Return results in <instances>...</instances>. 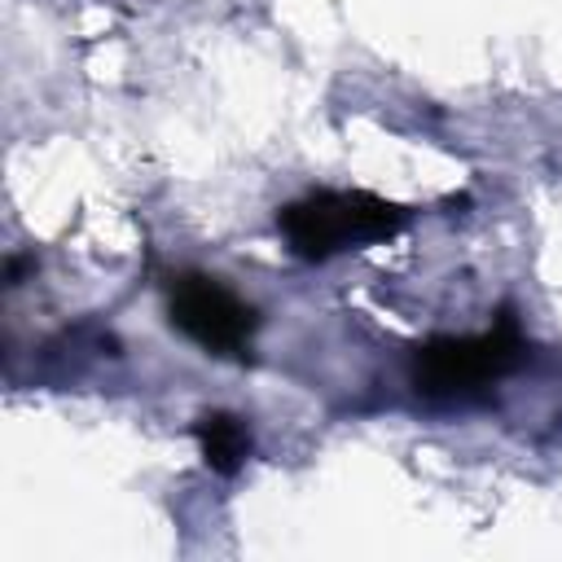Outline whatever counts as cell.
<instances>
[{"label": "cell", "mask_w": 562, "mask_h": 562, "mask_svg": "<svg viewBox=\"0 0 562 562\" xmlns=\"http://www.w3.org/2000/svg\"><path fill=\"white\" fill-rule=\"evenodd\" d=\"M277 224L299 259L321 263L338 250L395 237L408 224V211L400 202H386L364 189H325V193H307V198L281 206Z\"/></svg>", "instance_id": "1"}, {"label": "cell", "mask_w": 562, "mask_h": 562, "mask_svg": "<svg viewBox=\"0 0 562 562\" xmlns=\"http://www.w3.org/2000/svg\"><path fill=\"white\" fill-rule=\"evenodd\" d=\"M522 360V334L514 312H501L492 329L483 334H439L413 351V382L422 395L457 400L474 395L487 382L505 378Z\"/></svg>", "instance_id": "2"}, {"label": "cell", "mask_w": 562, "mask_h": 562, "mask_svg": "<svg viewBox=\"0 0 562 562\" xmlns=\"http://www.w3.org/2000/svg\"><path fill=\"white\" fill-rule=\"evenodd\" d=\"M167 312L171 325L193 338L198 347H206L211 356H246L259 316L250 303H241L224 281L206 277V272H180L167 281Z\"/></svg>", "instance_id": "3"}, {"label": "cell", "mask_w": 562, "mask_h": 562, "mask_svg": "<svg viewBox=\"0 0 562 562\" xmlns=\"http://www.w3.org/2000/svg\"><path fill=\"white\" fill-rule=\"evenodd\" d=\"M193 435H198V448H202V461L215 470V474H237L241 465H246V457H250V430L241 426V417H233V413H202L198 417V426H193Z\"/></svg>", "instance_id": "4"}, {"label": "cell", "mask_w": 562, "mask_h": 562, "mask_svg": "<svg viewBox=\"0 0 562 562\" xmlns=\"http://www.w3.org/2000/svg\"><path fill=\"white\" fill-rule=\"evenodd\" d=\"M26 268H35V259H26V255H13V259H9V268H4V277H9V285H18Z\"/></svg>", "instance_id": "5"}]
</instances>
